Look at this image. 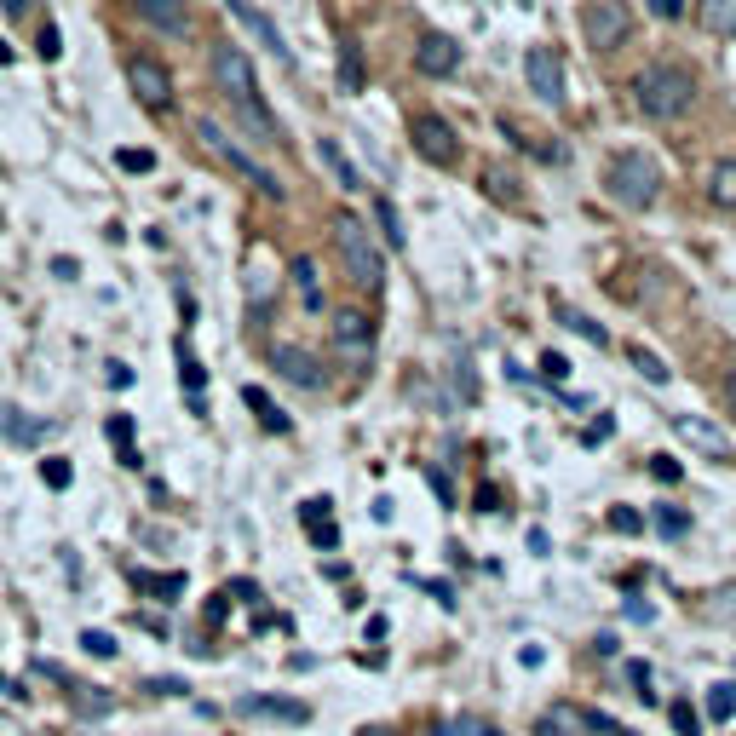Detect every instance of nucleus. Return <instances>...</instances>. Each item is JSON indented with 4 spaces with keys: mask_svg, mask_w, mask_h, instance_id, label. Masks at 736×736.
I'll list each match as a JSON object with an SVG mask.
<instances>
[{
    "mask_svg": "<svg viewBox=\"0 0 736 736\" xmlns=\"http://www.w3.org/2000/svg\"><path fill=\"white\" fill-rule=\"evenodd\" d=\"M104 368H110V386H115V391L133 386V368H127V363H104Z\"/></svg>",
    "mask_w": 736,
    "mask_h": 736,
    "instance_id": "09e8293b",
    "label": "nucleus"
},
{
    "mask_svg": "<svg viewBox=\"0 0 736 736\" xmlns=\"http://www.w3.org/2000/svg\"><path fill=\"white\" fill-rule=\"evenodd\" d=\"M650 478H656V483H679V478H685V466H679L673 455H650Z\"/></svg>",
    "mask_w": 736,
    "mask_h": 736,
    "instance_id": "ea45409f",
    "label": "nucleus"
},
{
    "mask_svg": "<svg viewBox=\"0 0 736 736\" xmlns=\"http://www.w3.org/2000/svg\"><path fill=\"white\" fill-rule=\"evenodd\" d=\"M719 386H725V403H731V409H736V363L725 368V380H719Z\"/></svg>",
    "mask_w": 736,
    "mask_h": 736,
    "instance_id": "864d4df0",
    "label": "nucleus"
},
{
    "mask_svg": "<svg viewBox=\"0 0 736 736\" xmlns=\"http://www.w3.org/2000/svg\"><path fill=\"white\" fill-rule=\"evenodd\" d=\"M115 167H121V173H150V167H156V150H150V144H127V150H115Z\"/></svg>",
    "mask_w": 736,
    "mask_h": 736,
    "instance_id": "473e14b6",
    "label": "nucleus"
},
{
    "mask_svg": "<svg viewBox=\"0 0 736 736\" xmlns=\"http://www.w3.org/2000/svg\"><path fill=\"white\" fill-rule=\"evenodd\" d=\"M288 276H294V294H299V305L317 317L322 305H328V294H322V271H317V259L311 253H294L288 259Z\"/></svg>",
    "mask_w": 736,
    "mask_h": 736,
    "instance_id": "a211bd4d",
    "label": "nucleus"
},
{
    "mask_svg": "<svg viewBox=\"0 0 736 736\" xmlns=\"http://www.w3.org/2000/svg\"><path fill=\"white\" fill-rule=\"evenodd\" d=\"M455 736H501V731H495L489 719H460V725H455Z\"/></svg>",
    "mask_w": 736,
    "mask_h": 736,
    "instance_id": "c03bdc74",
    "label": "nucleus"
},
{
    "mask_svg": "<svg viewBox=\"0 0 736 736\" xmlns=\"http://www.w3.org/2000/svg\"><path fill=\"white\" fill-rule=\"evenodd\" d=\"M196 138H202V144H207V150H213L219 161H225L230 173H242V179H248L259 196H265V202H282V196H288V184L276 179V173H271V167H265L259 156H253V150H242V144H236V133H230L225 121H213V115H196Z\"/></svg>",
    "mask_w": 736,
    "mask_h": 736,
    "instance_id": "20e7f679",
    "label": "nucleus"
},
{
    "mask_svg": "<svg viewBox=\"0 0 736 736\" xmlns=\"http://www.w3.org/2000/svg\"><path fill=\"white\" fill-rule=\"evenodd\" d=\"M81 650H87V656H98V662H110V656H121V644H115V633H104V627H87V633H81Z\"/></svg>",
    "mask_w": 736,
    "mask_h": 736,
    "instance_id": "72a5a7b5",
    "label": "nucleus"
},
{
    "mask_svg": "<svg viewBox=\"0 0 736 736\" xmlns=\"http://www.w3.org/2000/svg\"><path fill=\"white\" fill-rule=\"evenodd\" d=\"M374 225H380V248H403V242H409L403 213H397V202H391L386 190H374Z\"/></svg>",
    "mask_w": 736,
    "mask_h": 736,
    "instance_id": "412c9836",
    "label": "nucleus"
},
{
    "mask_svg": "<svg viewBox=\"0 0 736 736\" xmlns=\"http://www.w3.org/2000/svg\"><path fill=\"white\" fill-rule=\"evenodd\" d=\"M0 64H12V46H6V41H0Z\"/></svg>",
    "mask_w": 736,
    "mask_h": 736,
    "instance_id": "5fc2aeb1",
    "label": "nucleus"
},
{
    "mask_svg": "<svg viewBox=\"0 0 736 736\" xmlns=\"http://www.w3.org/2000/svg\"><path fill=\"white\" fill-rule=\"evenodd\" d=\"M581 35H587L593 52H616V46L633 35L627 0H587V6H581Z\"/></svg>",
    "mask_w": 736,
    "mask_h": 736,
    "instance_id": "423d86ee",
    "label": "nucleus"
},
{
    "mask_svg": "<svg viewBox=\"0 0 736 736\" xmlns=\"http://www.w3.org/2000/svg\"><path fill=\"white\" fill-rule=\"evenodd\" d=\"M420 587H426V593H432L443 610H455V587H449V581H420Z\"/></svg>",
    "mask_w": 736,
    "mask_h": 736,
    "instance_id": "a18cd8bd",
    "label": "nucleus"
},
{
    "mask_svg": "<svg viewBox=\"0 0 736 736\" xmlns=\"http://www.w3.org/2000/svg\"><path fill=\"white\" fill-rule=\"evenodd\" d=\"M409 138H414V156L432 161V167H455V161H460L455 127H449L443 115H432V110H420V115L409 121Z\"/></svg>",
    "mask_w": 736,
    "mask_h": 736,
    "instance_id": "6e6552de",
    "label": "nucleus"
},
{
    "mask_svg": "<svg viewBox=\"0 0 736 736\" xmlns=\"http://www.w3.org/2000/svg\"><path fill=\"white\" fill-rule=\"evenodd\" d=\"M610 529H616V535H639L644 518L633 512V506H610Z\"/></svg>",
    "mask_w": 736,
    "mask_h": 736,
    "instance_id": "a19ab883",
    "label": "nucleus"
},
{
    "mask_svg": "<svg viewBox=\"0 0 736 736\" xmlns=\"http://www.w3.org/2000/svg\"><path fill=\"white\" fill-rule=\"evenodd\" d=\"M708 621H713V627H731V633H736V581L713 587V598H708Z\"/></svg>",
    "mask_w": 736,
    "mask_h": 736,
    "instance_id": "cd10ccee",
    "label": "nucleus"
},
{
    "mask_svg": "<svg viewBox=\"0 0 736 736\" xmlns=\"http://www.w3.org/2000/svg\"><path fill=\"white\" fill-rule=\"evenodd\" d=\"M179 380H184V391H190V403H196V414H202V391H207V368L190 357V345L179 340Z\"/></svg>",
    "mask_w": 736,
    "mask_h": 736,
    "instance_id": "393cba45",
    "label": "nucleus"
},
{
    "mask_svg": "<svg viewBox=\"0 0 736 736\" xmlns=\"http://www.w3.org/2000/svg\"><path fill=\"white\" fill-rule=\"evenodd\" d=\"M363 736H386V731H363Z\"/></svg>",
    "mask_w": 736,
    "mask_h": 736,
    "instance_id": "13d9d810",
    "label": "nucleus"
},
{
    "mask_svg": "<svg viewBox=\"0 0 736 736\" xmlns=\"http://www.w3.org/2000/svg\"><path fill=\"white\" fill-rule=\"evenodd\" d=\"M708 719H713V725H725V719H736V685H731V679L708 690Z\"/></svg>",
    "mask_w": 736,
    "mask_h": 736,
    "instance_id": "7c9ffc66",
    "label": "nucleus"
},
{
    "mask_svg": "<svg viewBox=\"0 0 736 736\" xmlns=\"http://www.w3.org/2000/svg\"><path fill=\"white\" fill-rule=\"evenodd\" d=\"M558 322H564V328H575L581 340H593L598 351L610 345V334H604V322H593V317H587V311H575V305H558Z\"/></svg>",
    "mask_w": 736,
    "mask_h": 736,
    "instance_id": "a878e982",
    "label": "nucleus"
},
{
    "mask_svg": "<svg viewBox=\"0 0 736 736\" xmlns=\"http://www.w3.org/2000/svg\"><path fill=\"white\" fill-rule=\"evenodd\" d=\"M610 426H616L610 414H604V420H593V426H587V443H604V437H610Z\"/></svg>",
    "mask_w": 736,
    "mask_h": 736,
    "instance_id": "8fccbe9b",
    "label": "nucleus"
},
{
    "mask_svg": "<svg viewBox=\"0 0 736 736\" xmlns=\"http://www.w3.org/2000/svg\"><path fill=\"white\" fill-rule=\"evenodd\" d=\"M242 403H248V409L259 414V426H265V432H294V420L276 409V403H271V397H265L259 386H242Z\"/></svg>",
    "mask_w": 736,
    "mask_h": 736,
    "instance_id": "4be33fe9",
    "label": "nucleus"
},
{
    "mask_svg": "<svg viewBox=\"0 0 736 736\" xmlns=\"http://www.w3.org/2000/svg\"><path fill=\"white\" fill-rule=\"evenodd\" d=\"M0 690H6V696H12V702H29V690H23L18 679H6V673H0Z\"/></svg>",
    "mask_w": 736,
    "mask_h": 736,
    "instance_id": "603ef678",
    "label": "nucleus"
},
{
    "mask_svg": "<svg viewBox=\"0 0 736 736\" xmlns=\"http://www.w3.org/2000/svg\"><path fill=\"white\" fill-rule=\"evenodd\" d=\"M414 69L432 75V81H443V75H455L460 69V46L432 29V35H420V46H414Z\"/></svg>",
    "mask_w": 736,
    "mask_h": 736,
    "instance_id": "2eb2a0df",
    "label": "nucleus"
},
{
    "mask_svg": "<svg viewBox=\"0 0 736 736\" xmlns=\"http://www.w3.org/2000/svg\"><path fill=\"white\" fill-rule=\"evenodd\" d=\"M213 87H219V98L230 104V121H236L259 150H276V144H282V127H276V115L265 110V92H259L248 52L236 41L213 46Z\"/></svg>",
    "mask_w": 736,
    "mask_h": 736,
    "instance_id": "f257e3e1",
    "label": "nucleus"
},
{
    "mask_svg": "<svg viewBox=\"0 0 736 736\" xmlns=\"http://www.w3.org/2000/svg\"><path fill=\"white\" fill-rule=\"evenodd\" d=\"M340 92H363V58H357V41H340Z\"/></svg>",
    "mask_w": 736,
    "mask_h": 736,
    "instance_id": "c756f323",
    "label": "nucleus"
},
{
    "mask_svg": "<svg viewBox=\"0 0 736 736\" xmlns=\"http://www.w3.org/2000/svg\"><path fill=\"white\" fill-rule=\"evenodd\" d=\"M225 12H230L236 23H242V29H248V35H253L259 46H271L282 64H294V52H288V41H282V29H276V23L265 18V12H259L253 0H225Z\"/></svg>",
    "mask_w": 736,
    "mask_h": 736,
    "instance_id": "f8f14e48",
    "label": "nucleus"
},
{
    "mask_svg": "<svg viewBox=\"0 0 736 736\" xmlns=\"http://www.w3.org/2000/svg\"><path fill=\"white\" fill-rule=\"evenodd\" d=\"M708 202L725 207V213H736V156H719L708 167Z\"/></svg>",
    "mask_w": 736,
    "mask_h": 736,
    "instance_id": "aec40b11",
    "label": "nucleus"
},
{
    "mask_svg": "<svg viewBox=\"0 0 736 736\" xmlns=\"http://www.w3.org/2000/svg\"><path fill=\"white\" fill-rule=\"evenodd\" d=\"M593 650H598V656H616L621 644H616V633H598V639H593Z\"/></svg>",
    "mask_w": 736,
    "mask_h": 736,
    "instance_id": "3c124183",
    "label": "nucleus"
},
{
    "mask_svg": "<svg viewBox=\"0 0 736 736\" xmlns=\"http://www.w3.org/2000/svg\"><path fill=\"white\" fill-rule=\"evenodd\" d=\"M133 587H138V593H150V598H161V604H173V598L184 593V575H179V570H167V575L133 570Z\"/></svg>",
    "mask_w": 736,
    "mask_h": 736,
    "instance_id": "b1692460",
    "label": "nucleus"
},
{
    "mask_svg": "<svg viewBox=\"0 0 736 736\" xmlns=\"http://www.w3.org/2000/svg\"><path fill=\"white\" fill-rule=\"evenodd\" d=\"M587 731H604V736H616V725L604 719V713H587V708H575V702H552L541 719H535V736H587Z\"/></svg>",
    "mask_w": 736,
    "mask_h": 736,
    "instance_id": "9d476101",
    "label": "nucleus"
},
{
    "mask_svg": "<svg viewBox=\"0 0 736 736\" xmlns=\"http://www.w3.org/2000/svg\"><path fill=\"white\" fill-rule=\"evenodd\" d=\"M317 167H322V173H328L334 184H340V190H368V179L357 173V167H351V156H345L334 138H317Z\"/></svg>",
    "mask_w": 736,
    "mask_h": 736,
    "instance_id": "6ab92c4d",
    "label": "nucleus"
},
{
    "mask_svg": "<svg viewBox=\"0 0 736 736\" xmlns=\"http://www.w3.org/2000/svg\"><path fill=\"white\" fill-rule=\"evenodd\" d=\"M35 52H41L46 64H58V58H64V35H58V23H41V35H35Z\"/></svg>",
    "mask_w": 736,
    "mask_h": 736,
    "instance_id": "c9c22d12",
    "label": "nucleus"
},
{
    "mask_svg": "<svg viewBox=\"0 0 736 736\" xmlns=\"http://www.w3.org/2000/svg\"><path fill=\"white\" fill-rule=\"evenodd\" d=\"M667 719H673V731H679V736H696V731H702V719H696V708H690L685 696H679V702H667Z\"/></svg>",
    "mask_w": 736,
    "mask_h": 736,
    "instance_id": "f704fd0d",
    "label": "nucleus"
},
{
    "mask_svg": "<svg viewBox=\"0 0 736 736\" xmlns=\"http://www.w3.org/2000/svg\"><path fill=\"white\" fill-rule=\"evenodd\" d=\"M644 6H650V12H656V18H685V0H644Z\"/></svg>",
    "mask_w": 736,
    "mask_h": 736,
    "instance_id": "37998d69",
    "label": "nucleus"
},
{
    "mask_svg": "<svg viewBox=\"0 0 736 736\" xmlns=\"http://www.w3.org/2000/svg\"><path fill=\"white\" fill-rule=\"evenodd\" d=\"M23 6H29V0H6V12H23Z\"/></svg>",
    "mask_w": 736,
    "mask_h": 736,
    "instance_id": "6e6d98bb",
    "label": "nucleus"
},
{
    "mask_svg": "<svg viewBox=\"0 0 736 736\" xmlns=\"http://www.w3.org/2000/svg\"><path fill=\"white\" fill-rule=\"evenodd\" d=\"M633 104L644 121H679L696 104V75L679 64H644L633 75Z\"/></svg>",
    "mask_w": 736,
    "mask_h": 736,
    "instance_id": "f03ea898",
    "label": "nucleus"
},
{
    "mask_svg": "<svg viewBox=\"0 0 736 736\" xmlns=\"http://www.w3.org/2000/svg\"><path fill=\"white\" fill-rule=\"evenodd\" d=\"M236 713H248V719H271V725H311V708L294 702V696H242Z\"/></svg>",
    "mask_w": 736,
    "mask_h": 736,
    "instance_id": "4468645a",
    "label": "nucleus"
},
{
    "mask_svg": "<svg viewBox=\"0 0 736 736\" xmlns=\"http://www.w3.org/2000/svg\"><path fill=\"white\" fill-rule=\"evenodd\" d=\"M144 690H156V696H184L190 685H184V679H150Z\"/></svg>",
    "mask_w": 736,
    "mask_h": 736,
    "instance_id": "49530a36",
    "label": "nucleus"
},
{
    "mask_svg": "<svg viewBox=\"0 0 736 736\" xmlns=\"http://www.w3.org/2000/svg\"><path fill=\"white\" fill-rule=\"evenodd\" d=\"M650 524H656V535H667V541L690 535V518L679 512V506H656V512H650Z\"/></svg>",
    "mask_w": 736,
    "mask_h": 736,
    "instance_id": "2f4dec72",
    "label": "nucleus"
},
{
    "mask_svg": "<svg viewBox=\"0 0 736 736\" xmlns=\"http://www.w3.org/2000/svg\"><path fill=\"white\" fill-rule=\"evenodd\" d=\"M627 363L639 368L650 386H667V374H673V368H667L662 357H656V351H644V345H627Z\"/></svg>",
    "mask_w": 736,
    "mask_h": 736,
    "instance_id": "c85d7f7f",
    "label": "nucleus"
},
{
    "mask_svg": "<svg viewBox=\"0 0 736 736\" xmlns=\"http://www.w3.org/2000/svg\"><path fill=\"white\" fill-rule=\"evenodd\" d=\"M696 18H702L708 35H731V41H736V0H702V6H696Z\"/></svg>",
    "mask_w": 736,
    "mask_h": 736,
    "instance_id": "5701e85b",
    "label": "nucleus"
},
{
    "mask_svg": "<svg viewBox=\"0 0 736 736\" xmlns=\"http://www.w3.org/2000/svg\"><path fill=\"white\" fill-rule=\"evenodd\" d=\"M0 225H6V213H0Z\"/></svg>",
    "mask_w": 736,
    "mask_h": 736,
    "instance_id": "bf43d9fd",
    "label": "nucleus"
},
{
    "mask_svg": "<svg viewBox=\"0 0 736 736\" xmlns=\"http://www.w3.org/2000/svg\"><path fill=\"white\" fill-rule=\"evenodd\" d=\"M616 736H639V731H627V725H616Z\"/></svg>",
    "mask_w": 736,
    "mask_h": 736,
    "instance_id": "4d7b16f0",
    "label": "nucleus"
},
{
    "mask_svg": "<svg viewBox=\"0 0 736 736\" xmlns=\"http://www.w3.org/2000/svg\"><path fill=\"white\" fill-rule=\"evenodd\" d=\"M483 184H489V196H495V202H518V190H512V173H501V167H489V173H483Z\"/></svg>",
    "mask_w": 736,
    "mask_h": 736,
    "instance_id": "4c0bfd02",
    "label": "nucleus"
},
{
    "mask_svg": "<svg viewBox=\"0 0 736 736\" xmlns=\"http://www.w3.org/2000/svg\"><path fill=\"white\" fill-rule=\"evenodd\" d=\"M604 190H610L616 207L644 213V207H656V196H662V167H656V156H644V150H621L604 167Z\"/></svg>",
    "mask_w": 736,
    "mask_h": 736,
    "instance_id": "39448f33",
    "label": "nucleus"
},
{
    "mask_svg": "<svg viewBox=\"0 0 736 736\" xmlns=\"http://www.w3.org/2000/svg\"><path fill=\"white\" fill-rule=\"evenodd\" d=\"M501 506V489L495 483H478V512H495Z\"/></svg>",
    "mask_w": 736,
    "mask_h": 736,
    "instance_id": "de8ad7c7",
    "label": "nucleus"
},
{
    "mask_svg": "<svg viewBox=\"0 0 736 736\" xmlns=\"http://www.w3.org/2000/svg\"><path fill=\"white\" fill-rule=\"evenodd\" d=\"M41 478H46V489H69V483H75V466H69V460H41Z\"/></svg>",
    "mask_w": 736,
    "mask_h": 736,
    "instance_id": "e433bc0d",
    "label": "nucleus"
},
{
    "mask_svg": "<svg viewBox=\"0 0 736 736\" xmlns=\"http://www.w3.org/2000/svg\"><path fill=\"white\" fill-rule=\"evenodd\" d=\"M673 432L685 437L690 449H702L708 460H731V437L719 432L713 420H702V414H673Z\"/></svg>",
    "mask_w": 736,
    "mask_h": 736,
    "instance_id": "ddd939ff",
    "label": "nucleus"
},
{
    "mask_svg": "<svg viewBox=\"0 0 736 736\" xmlns=\"http://www.w3.org/2000/svg\"><path fill=\"white\" fill-rule=\"evenodd\" d=\"M627 679H633V690H639L644 702H656V690H650V667H644V662H627Z\"/></svg>",
    "mask_w": 736,
    "mask_h": 736,
    "instance_id": "79ce46f5",
    "label": "nucleus"
},
{
    "mask_svg": "<svg viewBox=\"0 0 736 736\" xmlns=\"http://www.w3.org/2000/svg\"><path fill=\"white\" fill-rule=\"evenodd\" d=\"M541 380L564 386V380H570V357H558V351H541Z\"/></svg>",
    "mask_w": 736,
    "mask_h": 736,
    "instance_id": "58836bf2",
    "label": "nucleus"
},
{
    "mask_svg": "<svg viewBox=\"0 0 736 736\" xmlns=\"http://www.w3.org/2000/svg\"><path fill=\"white\" fill-rule=\"evenodd\" d=\"M271 363H276L282 380H294V386H305V391L322 386V363L305 351V345H271Z\"/></svg>",
    "mask_w": 736,
    "mask_h": 736,
    "instance_id": "dca6fc26",
    "label": "nucleus"
},
{
    "mask_svg": "<svg viewBox=\"0 0 736 736\" xmlns=\"http://www.w3.org/2000/svg\"><path fill=\"white\" fill-rule=\"evenodd\" d=\"M334 248H340V265L357 288H368V294L386 288V248L357 213H334Z\"/></svg>",
    "mask_w": 736,
    "mask_h": 736,
    "instance_id": "7ed1b4c3",
    "label": "nucleus"
},
{
    "mask_svg": "<svg viewBox=\"0 0 736 736\" xmlns=\"http://www.w3.org/2000/svg\"><path fill=\"white\" fill-rule=\"evenodd\" d=\"M133 6H138V18L150 29H161V35H173V41L190 35V6L184 0H133Z\"/></svg>",
    "mask_w": 736,
    "mask_h": 736,
    "instance_id": "f3484780",
    "label": "nucleus"
},
{
    "mask_svg": "<svg viewBox=\"0 0 736 736\" xmlns=\"http://www.w3.org/2000/svg\"><path fill=\"white\" fill-rule=\"evenodd\" d=\"M127 87L138 92L144 110H156V115L173 110V75H167L156 58H133V64H127Z\"/></svg>",
    "mask_w": 736,
    "mask_h": 736,
    "instance_id": "9b49d317",
    "label": "nucleus"
},
{
    "mask_svg": "<svg viewBox=\"0 0 736 736\" xmlns=\"http://www.w3.org/2000/svg\"><path fill=\"white\" fill-rule=\"evenodd\" d=\"M110 443H115V455H121V466H138V449H133V414H110Z\"/></svg>",
    "mask_w": 736,
    "mask_h": 736,
    "instance_id": "bb28decb",
    "label": "nucleus"
},
{
    "mask_svg": "<svg viewBox=\"0 0 736 736\" xmlns=\"http://www.w3.org/2000/svg\"><path fill=\"white\" fill-rule=\"evenodd\" d=\"M524 81L541 104H552V110L564 104V58H558L552 46H529L524 52Z\"/></svg>",
    "mask_w": 736,
    "mask_h": 736,
    "instance_id": "1a4fd4ad",
    "label": "nucleus"
},
{
    "mask_svg": "<svg viewBox=\"0 0 736 736\" xmlns=\"http://www.w3.org/2000/svg\"><path fill=\"white\" fill-rule=\"evenodd\" d=\"M328 334H334V357H340L351 374H363V368L374 363V322H368L363 311H351V305L334 311V328H328Z\"/></svg>",
    "mask_w": 736,
    "mask_h": 736,
    "instance_id": "0eeeda50",
    "label": "nucleus"
}]
</instances>
